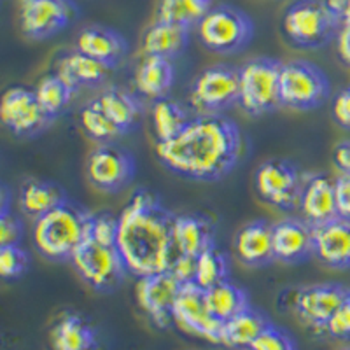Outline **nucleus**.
<instances>
[{"label": "nucleus", "mask_w": 350, "mask_h": 350, "mask_svg": "<svg viewBox=\"0 0 350 350\" xmlns=\"http://www.w3.org/2000/svg\"><path fill=\"white\" fill-rule=\"evenodd\" d=\"M205 291H207V301L212 314L223 323L245 310L247 306H251L245 291L231 280H224V282Z\"/></svg>", "instance_id": "obj_30"}, {"label": "nucleus", "mask_w": 350, "mask_h": 350, "mask_svg": "<svg viewBox=\"0 0 350 350\" xmlns=\"http://www.w3.org/2000/svg\"><path fill=\"white\" fill-rule=\"evenodd\" d=\"M76 16L74 0H27L21 4L20 27L28 39L42 40L62 32Z\"/></svg>", "instance_id": "obj_14"}, {"label": "nucleus", "mask_w": 350, "mask_h": 350, "mask_svg": "<svg viewBox=\"0 0 350 350\" xmlns=\"http://www.w3.org/2000/svg\"><path fill=\"white\" fill-rule=\"evenodd\" d=\"M240 128L221 114H200L167 142H156L159 163L184 179L214 183L239 163Z\"/></svg>", "instance_id": "obj_1"}, {"label": "nucleus", "mask_w": 350, "mask_h": 350, "mask_svg": "<svg viewBox=\"0 0 350 350\" xmlns=\"http://www.w3.org/2000/svg\"><path fill=\"white\" fill-rule=\"evenodd\" d=\"M350 295L342 284L324 282L305 286L296 293L295 312L306 326L326 331L327 323Z\"/></svg>", "instance_id": "obj_16"}, {"label": "nucleus", "mask_w": 350, "mask_h": 350, "mask_svg": "<svg viewBox=\"0 0 350 350\" xmlns=\"http://www.w3.org/2000/svg\"><path fill=\"white\" fill-rule=\"evenodd\" d=\"M240 100V68L214 65L196 77L189 102L200 114H219Z\"/></svg>", "instance_id": "obj_9"}, {"label": "nucleus", "mask_w": 350, "mask_h": 350, "mask_svg": "<svg viewBox=\"0 0 350 350\" xmlns=\"http://www.w3.org/2000/svg\"><path fill=\"white\" fill-rule=\"evenodd\" d=\"M170 271L175 275V279L180 284L195 282L196 277V258L193 256L175 254L174 261H172Z\"/></svg>", "instance_id": "obj_41"}, {"label": "nucleus", "mask_w": 350, "mask_h": 350, "mask_svg": "<svg viewBox=\"0 0 350 350\" xmlns=\"http://www.w3.org/2000/svg\"><path fill=\"white\" fill-rule=\"evenodd\" d=\"M33 92H36L37 100L46 111V114L53 120L67 107L72 100V93L76 90L68 86L58 74H49L39 81Z\"/></svg>", "instance_id": "obj_32"}, {"label": "nucleus", "mask_w": 350, "mask_h": 350, "mask_svg": "<svg viewBox=\"0 0 350 350\" xmlns=\"http://www.w3.org/2000/svg\"><path fill=\"white\" fill-rule=\"evenodd\" d=\"M228 273H230V262L226 254L215 245L196 258L195 282L203 289H211L228 280Z\"/></svg>", "instance_id": "obj_34"}, {"label": "nucleus", "mask_w": 350, "mask_h": 350, "mask_svg": "<svg viewBox=\"0 0 350 350\" xmlns=\"http://www.w3.org/2000/svg\"><path fill=\"white\" fill-rule=\"evenodd\" d=\"M23 239V224L16 215L9 212H0V247L18 245Z\"/></svg>", "instance_id": "obj_39"}, {"label": "nucleus", "mask_w": 350, "mask_h": 350, "mask_svg": "<svg viewBox=\"0 0 350 350\" xmlns=\"http://www.w3.org/2000/svg\"><path fill=\"white\" fill-rule=\"evenodd\" d=\"M189 40V30L177 25L163 23L156 20L142 36L144 56H161L172 60L186 49Z\"/></svg>", "instance_id": "obj_28"}, {"label": "nucleus", "mask_w": 350, "mask_h": 350, "mask_svg": "<svg viewBox=\"0 0 350 350\" xmlns=\"http://www.w3.org/2000/svg\"><path fill=\"white\" fill-rule=\"evenodd\" d=\"M96 100L105 114L111 118L112 123L123 133L135 126L139 118L142 116L140 100L123 88H109Z\"/></svg>", "instance_id": "obj_29"}, {"label": "nucleus", "mask_w": 350, "mask_h": 350, "mask_svg": "<svg viewBox=\"0 0 350 350\" xmlns=\"http://www.w3.org/2000/svg\"><path fill=\"white\" fill-rule=\"evenodd\" d=\"M135 158L114 144H100L86 159V175L93 187L104 193H120L135 177Z\"/></svg>", "instance_id": "obj_11"}, {"label": "nucleus", "mask_w": 350, "mask_h": 350, "mask_svg": "<svg viewBox=\"0 0 350 350\" xmlns=\"http://www.w3.org/2000/svg\"><path fill=\"white\" fill-rule=\"evenodd\" d=\"M30 267V256L23 247L4 245L0 247V275L4 280H16L27 273Z\"/></svg>", "instance_id": "obj_35"}, {"label": "nucleus", "mask_w": 350, "mask_h": 350, "mask_svg": "<svg viewBox=\"0 0 350 350\" xmlns=\"http://www.w3.org/2000/svg\"><path fill=\"white\" fill-rule=\"evenodd\" d=\"M174 323L186 333L223 345L224 323L212 314L207 291L196 282L183 284L174 305Z\"/></svg>", "instance_id": "obj_10"}, {"label": "nucleus", "mask_w": 350, "mask_h": 350, "mask_svg": "<svg viewBox=\"0 0 350 350\" xmlns=\"http://www.w3.org/2000/svg\"><path fill=\"white\" fill-rule=\"evenodd\" d=\"M342 25L324 0H296L284 12L282 32L296 48L317 49L338 36Z\"/></svg>", "instance_id": "obj_4"}, {"label": "nucleus", "mask_w": 350, "mask_h": 350, "mask_svg": "<svg viewBox=\"0 0 350 350\" xmlns=\"http://www.w3.org/2000/svg\"><path fill=\"white\" fill-rule=\"evenodd\" d=\"M174 217L158 195L137 189L120 214L116 249L128 273L137 279L163 273L175 258Z\"/></svg>", "instance_id": "obj_2"}, {"label": "nucleus", "mask_w": 350, "mask_h": 350, "mask_svg": "<svg viewBox=\"0 0 350 350\" xmlns=\"http://www.w3.org/2000/svg\"><path fill=\"white\" fill-rule=\"evenodd\" d=\"M324 4L343 23V12H345L347 8V0H324Z\"/></svg>", "instance_id": "obj_47"}, {"label": "nucleus", "mask_w": 350, "mask_h": 350, "mask_svg": "<svg viewBox=\"0 0 350 350\" xmlns=\"http://www.w3.org/2000/svg\"><path fill=\"white\" fill-rule=\"evenodd\" d=\"M275 261L299 265L314 256V228L305 219H282L273 224Z\"/></svg>", "instance_id": "obj_17"}, {"label": "nucleus", "mask_w": 350, "mask_h": 350, "mask_svg": "<svg viewBox=\"0 0 350 350\" xmlns=\"http://www.w3.org/2000/svg\"><path fill=\"white\" fill-rule=\"evenodd\" d=\"M326 333L331 334L333 338L350 340V295L340 305L338 310L334 312L326 326Z\"/></svg>", "instance_id": "obj_40"}, {"label": "nucleus", "mask_w": 350, "mask_h": 350, "mask_svg": "<svg viewBox=\"0 0 350 350\" xmlns=\"http://www.w3.org/2000/svg\"><path fill=\"white\" fill-rule=\"evenodd\" d=\"M175 70L168 58L161 56H144L142 64L135 72V86L140 95L151 100L167 98L174 86Z\"/></svg>", "instance_id": "obj_26"}, {"label": "nucleus", "mask_w": 350, "mask_h": 350, "mask_svg": "<svg viewBox=\"0 0 350 350\" xmlns=\"http://www.w3.org/2000/svg\"><path fill=\"white\" fill-rule=\"evenodd\" d=\"M271 324L267 314L247 306L245 310L237 314L235 317L228 319L223 327V345L235 350H251V345L256 342L259 334Z\"/></svg>", "instance_id": "obj_25"}, {"label": "nucleus", "mask_w": 350, "mask_h": 350, "mask_svg": "<svg viewBox=\"0 0 350 350\" xmlns=\"http://www.w3.org/2000/svg\"><path fill=\"white\" fill-rule=\"evenodd\" d=\"M156 20L163 23L177 25L183 28L196 27V18L193 16L191 11L187 9L184 0H158L156 5Z\"/></svg>", "instance_id": "obj_36"}, {"label": "nucleus", "mask_w": 350, "mask_h": 350, "mask_svg": "<svg viewBox=\"0 0 350 350\" xmlns=\"http://www.w3.org/2000/svg\"><path fill=\"white\" fill-rule=\"evenodd\" d=\"M342 350H350V347H347V349H342Z\"/></svg>", "instance_id": "obj_49"}, {"label": "nucleus", "mask_w": 350, "mask_h": 350, "mask_svg": "<svg viewBox=\"0 0 350 350\" xmlns=\"http://www.w3.org/2000/svg\"><path fill=\"white\" fill-rule=\"evenodd\" d=\"M336 48L342 62L350 67V25H342L336 36Z\"/></svg>", "instance_id": "obj_45"}, {"label": "nucleus", "mask_w": 350, "mask_h": 350, "mask_svg": "<svg viewBox=\"0 0 350 350\" xmlns=\"http://www.w3.org/2000/svg\"><path fill=\"white\" fill-rule=\"evenodd\" d=\"M187 112L177 102L168 98L156 100L152 107V128L158 142H167L177 137L189 123Z\"/></svg>", "instance_id": "obj_31"}, {"label": "nucleus", "mask_w": 350, "mask_h": 350, "mask_svg": "<svg viewBox=\"0 0 350 350\" xmlns=\"http://www.w3.org/2000/svg\"><path fill=\"white\" fill-rule=\"evenodd\" d=\"M299 211L312 228L323 226L338 217L334 179H329L327 175H314L306 179L303 183Z\"/></svg>", "instance_id": "obj_19"}, {"label": "nucleus", "mask_w": 350, "mask_h": 350, "mask_svg": "<svg viewBox=\"0 0 350 350\" xmlns=\"http://www.w3.org/2000/svg\"><path fill=\"white\" fill-rule=\"evenodd\" d=\"M235 251L245 267L261 268L275 261L273 224L258 219L247 223L235 237Z\"/></svg>", "instance_id": "obj_20"}, {"label": "nucleus", "mask_w": 350, "mask_h": 350, "mask_svg": "<svg viewBox=\"0 0 350 350\" xmlns=\"http://www.w3.org/2000/svg\"><path fill=\"white\" fill-rule=\"evenodd\" d=\"M254 187L262 202L282 211L299 207L303 183L295 165L284 159H268L254 174Z\"/></svg>", "instance_id": "obj_12"}, {"label": "nucleus", "mask_w": 350, "mask_h": 350, "mask_svg": "<svg viewBox=\"0 0 350 350\" xmlns=\"http://www.w3.org/2000/svg\"><path fill=\"white\" fill-rule=\"evenodd\" d=\"M23 2H27V0H23Z\"/></svg>", "instance_id": "obj_50"}, {"label": "nucleus", "mask_w": 350, "mask_h": 350, "mask_svg": "<svg viewBox=\"0 0 350 350\" xmlns=\"http://www.w3.org/2000/svg\"><path fill=\"white\" fill-rule=\"evenodd\" d=\"M67 195L58 184L42 179H27L18 193V205L27 217L39 219L65 202Z\"/></svg>", "instance_id": "obj_23"}, {"label": "nucleus", "mask_w": 350, "mask_h": 350, "mask_svg": "<svg viewBox=\"0 0 350 350\" xmlns=\"http://www.w3.org/2000/svg\"><path fill=\"white\" fill-rule=\"evenodd\" d=\"M329 81L317 65L305 60L282 64L280 96L284 107L295 111H314L329 96Z\"/></svg>", "instance_id": "obj_7"}, {"label": "nucleus", "mask_w": 350, "mask_h": 350, "mask_svg": "<svg viewBox=\"0 0 350 350\" xmlns=\"http://www.w3.org/2000/svg\"><path fill=\"white\" fill-rule=\"evenodd\" d=\"M0 120L18 137L37 135L51 123V118L39 104L36 92L25 86H11L5 90L0 102Z\"/></svg>", "instance_id": "obj_13"}, {"label": "nucleus", "mask_w": 350, "mask_h": 350, "mask_svg": "<svg viewBox=\"0 0 350 350\" xmlns=\"http://www.w3.org/2000/svg\"><path fill=\"white\" fill-rule=\"evenodd\" d=\"M174 245L177 254L198 258L215 245V226L200 214H180L174 217Z\"/></svg>", "instance_id": "obj_21"}, {"label": "nucleus", "mask_w": 350, "mask_h": 350, "mask_svg": "<svg viewBox=\"0 0 350 350\" xmlns=\"http://www.w3.org/2000/svg\"><path fill=\"white\" fill-rule=\"evenodd\" d=\"M343 25H350V0H347V8L343 12Z\"/></svg>", "instance_id": "obj_48"}, {"label": "nucleus", "mask_w": 350, "mask_h": 350, "mask_svg": "<svg viewBox=\"0 0 350 350\" xmlns=\"http://www.w3.org/2000/svg\"><path fill=\"white\" fill-rule=\"evenodd\" d=\"M76 48L77 51L112 67L126 55L128 42L120 32H116L112 28L90 25L77 36Z\"/></svg>", "instance_id": "obj_22"}, {"label": "nucleus", "mask_w": 350, "mask_h": 350, "mask_svg": "<svg viewBox=\"0 0 350 350\" xmlns=\"http://www.w3.org/2000/svg\"><path fill=\"white\" fill-rule=\"evenodd\" d=\"M118 231H120V217H114L109 212L92 214V221H90V239L102 245L116 247Z\"/></svg>", "instance_id": "obj_37"}, {"label": "nucleus", "mask_w": 350, "mask_h": 350, "mask_svg": "<svg viewBox=\"0 0 350 350\" xmlns=\"http://www.w3.org/2000/svg\"><path fill=\"white\" fill-rule=\"evenodd\" d=\"M72 265L84 284L96 293H111L126 277L128 270L118 249L102 245L88 237L72 256Z\"/></svg>", "instance_id": "obj_8"}, {"label": "nucleus", "mask_w": 350, "mask_h": 350, "mask_svg": "<svg viewBox=\"0 0 350 350\" xmlns=\"http://www.w3.org/2000/svg\"><path fill=\"white\" fill-rule=\"evenodd\" d=\"M184 2H186L187 9L191 11L193 16L196 18V21L202 20L212 9V0H184Z\"/></svg>", "instance_id": "obj_46"}, {"label": "nucleus", "mask_w": 350, "mask_h": 350, "mask_svg": "<svg viewBox=\"0 0 350 350\" xmlns=\"http://www.w3.org/2000/svg\"><path fill=\"white\" fill-rule=\"evenodd\" d=\"M109 65L95 60L92 56L81 51L65 53L58 58L56 72L70 88L77 90L79 86H92L104 81L109 72Z\"/></svg>", "instance_id": "obj_27"}, {"label": "nucleus", "mask_w": 350, "mask_h": 350, "mask_svg": "<svg viewBox=\"0 0 350 350\" xmlns=\"http://www.w3.org/2000/svg\"><path fill=\"white\" fill-rule=\"evenodd\" d=\"M198 37L208 51L235 55L254 37V23L249 14L233 5H217L196 23Z\"/></svg>", "instance_id": "obj_5"}, {"label": "nucleus", "mask_w": 350, "mask_h": 350, "mask_svg": "<svg viewBox=\"0 0 350 350\" xmlns=\"http://www.w3.org/2000/svg\"><path fill=\"white\" fill-rule=\"evenodd\" d=\"M183 284L170 270L163 273L146 275L137 280L135 296L142 312L159 329L174 323V305Z\"/></svg>", "instance_id": "obj_15"}, {"label": "nucleus", "mask_w": 350, "mask_h": 350, "mask_svg": "<svg viewBox=\"0 0 350 350\" xmlns=\"http://www.w3.org/2000/svg\"><path fill=\"white\" fill-rule=\"evenodd\" d=\"M314 256L334 270L350 268V221L336 217L314 228Z\"/></svg>", "instance_id": "obj_18"}, {"label": "nucleus", "mask_w": 350, "mask_h": 350, "mask_svg": "<svg viewBox=\"0 0 350 350\" xmlns=\"http://www.w3.org/2000/svg\"><path fill=\"white\" fill-rule=\"evenodd\" d=\"M92 214L65 200L33 224V243L44 258L67 261L90 237Z\"/></svg>", "instance_id": "obj_3"}, {"label": "nucleus", "mask_w": 350, "mask_h": 350, "mask_svg": "<svg viewBox=\"0 0 350 350\" xmlns=\"http://www.w3.org/2000/svg\"><path fill=\"white\" fill-rule=\"evenodd\" d=\"M81 124L90 139L98 144H112L123 135V131L112 123V120L100 107L98 100H93L81 112Z\"/></svg>", "instance_id": "obj_33"}, {"label": "nucleus", "mask_w": 350, "mask_h": 350, "mask_svg": "<svg viewBox=\"0 0 350 350\" xmlns=\"http://www.w3.org/2000/svg\"><path fill=\"white\" fill-rule=\"evenodd\" d=\"M51 347L53 350H96L98 340L83 315L67 312L53 326Z\"/></svg>", "instance_id": "obj_24"}, {"label": "nucleus", "mask_w": 350, "mask_h": 350, "mask_svg": "<svg viewBox=\"0 0 350 350\" xmlns=\"http://www.w3.org/2000/svg\"><path fill=\"white\" fill-rule=\"evenodd\" d=\"M280 70L282 64L275 58L259 56L240 68L239 105L249 116H262L282 105L280 96Z\"/></svg>", "instance_id": "obj_6"}, {"label": "nucleus", "mask_w": 350, "mask_h": 350, "mask_svg": "<svg viewBox=\"0 0 350 350\" xmlns=\"http://www.w3.org/2000/svg\"><path fill=\"white\" fill-rule=\"evenodd\" d=\"M334 163L342 174H350V140L340 142L333 152Z\"/></svg>", "instance_id": "obj_44"}, {"label": "nucleus", "mask_w": 350, "mask_h": 350, "mask_svg": "<svg viewBox=\"0 0 350 350\" xmlns=\"http://www.w3.org/2000/svg\"><path fill=\"white\" fill-rule=\"evenodd\" d=\"M333 118L338 126L350 131V88H345L333 102Z\"/></svg>", "instance_id": "obj_43"}, {"label": "nucleus", "mask_w": 350, "mask_h": 350, "mask_svg": "<svg viewBox=\"0 0 350 350\" xmlns=\"http://www.w3.org/2000/svg\"><path fill=\"white\" fill-rule=\"evenodd\" d=\"M338 217L350 221V174H342L334 179Z\"/></svg>", "instance_id": "obj_42"}, {"label": "nucleus", "mask_w": 350, "mask_h": 350, "mask_svg": "<svg viewBox=\"0 0 350 350\" xmlns=\"http://www.w3.org/2000/svg\"><path fill=\"white\" fill-rule=\"evenodd\" d=\"M251 350H296V343L287 331L280 329L271 323L256 338V342L251 345Z\"/></svg>", "instance_id": "obj_38"}]
</instances>
